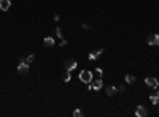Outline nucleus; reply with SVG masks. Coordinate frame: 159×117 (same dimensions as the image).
<instances>
[{"instance_id": "4468645a", "label": "nucleus", "mask_w": 159, "mask_h": 117, "mask_svg": "<svg viewBox=\"0 0 159 117\" xmlns=\"http://www.w3.org/2000/svg\"><path fill=\"white\" fill-rule=\"evenodd\" d=\"M33 60H35V56H32V54H29V56H27V57H26L22 62H26V63H29V65H30Z\"/></svg>"}, {"instance_id": "20e7f679", "label": "nucleus", "mask_w": 159, "mask_h": 117, "mask_svg": "<svg viewBox=\"0 0 159 117\" xmlns=\"http://www.w3.org/2000/svg\"><path fill=\"white\" fill-rule=\"evenodd\" d=\"M64 68L68 71H73L75 68H77V60H73V59H67L64 62Z\"/></svg>"}, {"instance_id": "39448f33", "label": "nucleus", "mask_w": 159, "mask_h": 117, "mask_svg": "<svg viewBox=\"0 0 159 117\" xmlns=\"http://www.w3.org/2000/svg\"><path fill=\"white\" fill-rule=\"evenodd\" d=\"M145 82H147V86L148 87H151V89H157L159 87V81L156 79V78H147V79H145Z\"/></svg>"}, {"instance_id": "f3484780", "label": "nucleus", "mask_w": 159, "mask_h": 117, "mask_svg": "<svg viewBox=\"0 0 159 117\" xmlns=\"http://www.w3.org/2000/svg\"><path fill=\"white\" fill-rule=\"evenodd\" d=\"M95 74H97L99 78H102V74H103V71H102V68H95Z\"/></svg>"}, {"instance_id": "a211bd4d", "label": "nucleus", "mask_w": 159, "mask_h": 117, "mask_svg": "<svg viewBox=\"0 0 159 117\" xmlns=\"http://www.w3.org/2000/svg\"><path fill=\"white\" fill-rule=\"evenodd\" d=\"M56 30H57V37H60V38H62V29H60V27H57Z\"/></svg>"}, {"instance_id": "1a4fd4ad", "label": "nucleus", "mask_w": 159, "mask_h": 117, "mask_svg": "<svg viewBox=\"0 0 159 117\" xmlns=\"http://www.w3.org/2000/svg\"><path fill=\"white\" fill-rule=\"evenodd\" d=\"M10 6H11L10 0H0V10H2V11H8Z\"/></svg>"}, {"instance_id": "9d476101", "label": "nucleus", "mask_w": 159, "mask_h": 117, "mask_svg": "<svg viewBox=\"0 0 159 117\" xmlns=\"http://www.w3.org/2000/svg\"><path fill=\"white\" fill-rule=\"evenodd\" d=\"M118 93V89H116L115 86H108L107 87V95L108 97H113V95H116Z\"/></svg>"}, {"instance_id": "0eeeda50", "label": "nucleus", "mask_w": 159, "mask_h": 117, "mask_svg": "<svg viewBox=\"0 0 159 117\" xmlns=\"http://www.w3.org/2000/svg\"><path fill=\"white\" fill-rule=\"evenodd\" d=\"M102 52H103V47H99L97 51H94V52L91 51V52H89L88 57H89V60H95V59H99V56H100Z\"/></svg>"}, {"instance_id": "ddd939ff", "label": "nucleus", "mask_w": 159, "mask_h": 117, "mask_svg": "<svg viewBox=\"0 0 159 117\" xmlns=\"http://www.w3.org/2000/svg\"><path fill=\"white\" fill-rule=\"evenodd\" d=\"M126 82H127V84H130V86H132L134 82H135V76H132V74H127V76H126Z\"/></svg>"}, {"instance_id": "2eb2a0df", "label": "nucleus", "mask_w": 159, "mask_h": 117, "mask_svg": "<svg viewBox=\"0 0 159 117\" xmlns=\"http://www.w3.org/2000/svg\"><path fill=\"white\" fill-rule=\"evenodd\" d=\"M62 79H64L65 82H68V81H70V71H68V70H65V73L62 74Z\"/></svg>"}, {"instance_id": "7ed1b4c3", "label": "nucleus", "mask_w": 159, "mask_h": 117, "mask_svg": "<svg viewBox=\"0 0 159 117\" xmlns=\"http://www.w3.org/2000/svg\"><path fill=\"white\" fill-rule=\"evenodd\" d=\"M29 70H30V68H29V63H26V62L21 60V63L18 65V73L21 74V76H26V74L29 73Z\"/></svg>"}, {"instance_id": "6e6552de", "label": "nucleus", "mask_w": 159, "mask_h": 117, "mask_svg": "<svg viewBox=\"0 0 159 117\" xmlns=\"http://www.w3.org/2000/svg\"><path fill=\"white\" fill-rule=\"evenodd\" d=\"M147 114H148V111H147L145 106H137V109H135V115L137 117H145Z\"/></svg>"}, {"instance_id": "f8f14e48", "label": "nucleus", "mask_w": 159, "mask_h": 117, "mask_svg": "<svg viewBox=\"0 0 159 117\" xmlns=\"http://www.w3.org/2000/svg\"><path fill=\"white\" fill-rule=\"evenodd\" d=\"M150 100H151V103H153V105H159V92H156V93L151 95Z\"/></svg>"}, {"instance_id": "6ab92c4d", "label": "nucleus", "mask_w": 159, "mask_h": 117, "mask_svg": "<svg viewBox=\"0 0 159 117\" xmlns=\"http://www.w3.org/2000/svg\"><path fill=\"white\" fill-rule=\"evenodd\" d=\"M116 89H118V92H124V86H118Z\"/></svg>"}, {"instance_id": "dca6fc26", "label": "nucleus", "mask_w": 159, "mask_h": 117, "mask_svg": "<svg viewBox=\"0 0 159 117\" xmlns=\"http://www.w3.org/2000/svg\"><path fill=\"white\" fill-rule=\"evenodd\" d=\"M73 115H75V117H80V115H83L81 109H75V111H73Z\"/></svg>"}, {"instance_id": "f257e3e1", "label": "nucleus", "mask_w": 159, "mask_h": 117, "mask_svg": "<svg viewBox=\"0 0 159 117\" xmlns=\"http://www.w3.org/2000/svg\"><path fill=\"white\" fill-rule=\"evenodd\" d=\"M78 79H80L81 82H85V84H89V82L92 81V73L89 71V70H83V71H80V74H78Z\"/></svg>"}, {"instance_id": "f03ea898", "label": "nucleus", "mask_w": 159, "mask_h": 117, "mask_svg": "<svg viewBox=\"0 0 159 117\" xmlns=\"http://www.w3.org/2000/svg\"><path fill=\"white\" fill-rule=\"evenodd\" d=\"M102 86H103V82H102V79H100V78L92 79L91 82H89V89H91V90H100Z\"/></svg>"}, {"instance_id": "423d86ee", "label": "nucleus", "mask_w": 159, "mask_h": 117, "mask_svg": "<svg viewBox=\"0 0 159 117\" xmlns=\"http://www.w3.org/2000/svg\"><path fill=\"white\" fill-rule=\"evenodd\" d=\"M147 43L150 44V46H159V35H150L148 37V40H147Z\"/></svg>"}, {"instance_id": "aec40b11", "label": "nucleus", "mask_w": 159, "mask_h": 117, "mask_svg": "<svg viewBox=\"0 0 159 117\" xmlns=\"http://www.w3.org/2000/svg\"><path fill=\"white\" fill-rule=\"evenodd\" d=\"M157 89H159V87H157Z\"/></svg>"}, {"instance_id": "9b49d317", "label": "nucleus", "mask_w": 159, "mask_h": 117, "mask_svg": "<svg viewBox=\"0 0 159 117\" xmlns=\"http://www.w3.org/2000/svg\"><path fill=\"white\" fill-rule=\"evenodd\" d=\"M43 43H45V46H46V47H53V46H54V38L48 37V38H45V40H43Z\"/></svg>"}]
</instances>
